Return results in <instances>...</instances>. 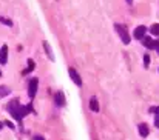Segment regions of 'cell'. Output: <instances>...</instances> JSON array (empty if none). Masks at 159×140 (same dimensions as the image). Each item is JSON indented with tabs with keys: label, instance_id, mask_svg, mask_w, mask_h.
Masks as SVG:
<instances>
[{
	"label": "cell",
	"instance_id": "cell-1",
	"mask_svg": "<svg viewBox=\"0 0 159 140\" xmlns=\"http://www.w3.org/2000/svg\"><path fill=\"white\" fill-rule=\"evenodd\" d=\"M31 109H33V105H26V106H20V103H19V100H12L9 105H8V111L11 112V116L17 120V122H20L28 112H31Z\"/></svg>",
	"mask_w": 159,
	"mask_h": 140
},
{
	"label": "cell",
	"instance_id": "cell-2",
	"mask_svg": "<svg viewBox=\"0 0 159 140\" xmlns=\"http://www.w3.org/2000/svg\"><path fill=\"white\" fill-rule=\"evenodd\" d=\"M114 28H116L117 34L120 36L122 42H124V43H130V36H128V31H127V28H125L124 25H119V23H116V25H114Z\"/></svg>",
	"mask_w": 159,
	"mask_h": 140
},
{
	"label": "cell",
	"instance_id": "cell-3",
	"mask_svg": "<svg viewBox=\"0 0 159 140\" xmlns=\"http://www.w3.org/2000/svg\"><path fill=\"white\" fill-rule=\"evenodd\" d=\"M37 86H39V80H37V79L30 80V85H28V95H30L31 98L36 97V94H37Z\"/></svg>",
	"mask_w": 159,
	"mask_h": 140
},
{
	"label": "cell",
	"instance_id": "cell-4",
	"mask_svg": "<svg viewBox=\"0 0 159 140\" xmlns=\"http://www.w3.org/2000/svg\"><path fill=\"white\" fill-rule=\"evenodd\" d=\"M68 74H70V77H71V80L77 85V86H80L82 85V79H80V76H79V72L74 69V68H70L68 69Z\"/></svg>",
	"mask_w": 159,
	"mask_h": 140
},
{
	"label": "cell",
	"instance_id": "cell-5",
	"mask_svg": "<svg viewBox=\"0 0 159 140\" xmlns=\"http://www.w3.org/2000/svg\"><path fill=\"white\" fill-rule=\"evenodd\" d=\"M6 62H8V46L3 45V46L0 48V63L5 65Z\"/></svg>",
	"mask_w": 159,
	"mask_h": 140
},
{
	"label": "cell",
	"instance_id": "cell-6",
	"mask_svg": "<svg viewBox=\"0 0 159 140\" xmlns=\"http://www.w3.org/2000/svg\"><path fill=\"white\" fill-rule=\"evenodd\" d=\"M145 33H147V28H145L144 25H141V26H138V28L134 29V37H136V39H144Z\"/></svg>",
	"mask_w": 159,
	"mask_h": 140
},
{
	"label": "cell",
	"instance_id": "cell-7",
	"mask_svg": "<svg viewBox=\"0 0 159 140\" xmlns=\"http://www.w3.org/2000/svg\"><path fill=\"white\" fill-rule=\"evenodd\" d=\"M56 103H57V106H65V95H63V93L56 94Z\"/></svg>",
	"mask_w": 159,
	"mask_h": 140
},
{
	"label": "cell",
	"instance_id": "cell-8",
	"mask_svg": "<svg viewBox=\"0 0 159 140\" xmlns=\"http://www.w3.org/2000/svg\"><path fill=\"white\" fill-rule=\"evenodd\" d=\"M90 109L94 111V112L99 111V103H98V98L96 97H91V100H90Z\"/></svg>",
	"mask_w": 159,
	"mask_h": 140
},
{
	"label": "cell",
	"instance_id": "cell-9",
	"mask_svg": "<svg viewBox=\"0 0 159 140\" xmlns=\"http://www.w3.org/2000/svg\"><path fill=\"white\" fill-rule=\"evenodd\" d=\"M139 134H141L142 137H147V136H148V126H147L145 123H141V125H139Z\"/></svg>",
	"mask_w": 159,
	"mask_h": 140
},
{
	"label": "cell",
	"instance_id": "cell-10",
	"mask_svg": "<svg viewBox=\"0 0 159 140\" xmlns=\"http://www.w3.org/2000/svg\"><path fill=\"white\" fill-rule=\"evenodd\" d=\"M144 45L148 48V49H155V45H156V42H153L152 39L145 37V39H144Z\"/></svg>",
	"mask_w": 159,
	"mask_h": 140
},
{
	"label": "cell",
	"instance_id": "cell-11",
	"mask_svg": "<svg viewBox=\"0 0 159 140\" xmlns=\"http://www.w3.org/2000/svg\"><path fill=\"white\" fill-rule=\"evenodd\" d=\"M153 111H155V125H156V128H159V106Z\"/></svg>",
	"mask_w": 159,
	"mask_h": 140
},
{
	"label": "cell",
	"instance_id": "cell-12",
	"mask_svg": "<svg viewBox=\"0 0 159 140\" xmlns=\"http://www.w3.org/2000/svg\"><path fill=\"white\" fill-rule=\"evenodd\" d=\"M150 31H152V34L153 36H159V25L156 23V25H153L152 28H150Z\"/></svg>",
	"mask_w": 159,
	"mask_h": 140
},
{
	"label": "cell",
	"instance_id": "cell-13",
	"mask_svg": "<svg viewBox=\"0 0 159 140\" xmlns=\"http://www.w3.org/2000/svg\"><path fill=\"white\" fill-rule=\"evenodd\" d=\"M33 68H34V62L33 60H28V69H25L23 74H28L30 71H33Z\"/></svg>",
	"mask_w": 159,
	"mask_h": 140
},
{
	"label": "cell",
	"instance_id": "cell-14",
	"mask_svg": "<svg viewBox=\"0 0 159 140\" xmlns=\"http://www.w3.org/2000/svg\"><path fill=\"white\" fill-rule=\"evenodd\" d=\"M6 94H9V88H6V86H0V97H5Z\"/></svg>",
	"mask_w": 159,
	"mask_h": 140
},
{
	"label": "cell",
	"instance_id": "cell-15",
	"mask_svg": "<svg viewBox=\"0 0 159 140\" xmlns=\"http://www.w3.org/2000/svg\"><path fill=\"white\" fill-rule=\"evenodd\" d=\"M0 20H2L5 25H8V26H11V25H12V23H11V20H6V19H0Z\"/></svg>",
	"mask_w": 159,
	"mask_h": 140
},
{
	"label": "cell",
	"instance_id": "cell-16",
	"mask_svg": "<svg viewBox=\"0 0 159 140\" xmlns=\"http://www.w3.org/2000/svg\"><path fill=\"white\" fill-rule=\"evenodd\" d=\"M144 62H145V65L148 66V63H150V55H144Z\"/></svg>",
	"mask_w": 159,
	"mask_h": 140
},
{
	"label": "cell",
	"instance_id": "cell-17",
	"mask_svg": "<svg viewBox=\"0 0 159 140\" xmlns=\"http://www.w3.org/2000/svg\"><path fill=\"white\" fill-rule=\"evenodd\" d=\"M34 140H45V139H43V137H40V136H36V137H34Z\"/></svg>",
	"mask_w": 159,
	"mask_h": 140
},
{
	"label": "cell",
	"instance_id": "cell-18",
	"mask_svg": "<svg viewBox=\"0 0 159 140\" xmlns=\"http://www.w3.org/2000/svg\"><path fill=\"white\" fill-rule=\"evenodd\" d=\"M155 49H158V51H159V42H156V45H155Z\"/></svg>",
	"mask_w": 159,
	"mask_h": 140
},
{
	"label": "cell",
	"instance_id": "cell-19",
	"mask_svg": "<svg viewBox=\"0 0 159 140\" xmlns=\"http://www.w3.org/2000/svg\"><path fill=\"white\" fill-rule=\"evenodd\" d=\"M0 128H2V123H0Z\"/></svg>",
	"mask_w": 159,
	"mask_h": 140
},
{
	"label": "cell",
	"instance_id": "cell-20",
	"mask_svg": "<svg viewBox=\"0 0 159 140\" xmlns=\"http://www.w3.org/2000/svg\"><path fill=\"white\" fill-rule=\"evenodd\" d=\"M127 2H131V0H127Z\"/></svg>",
	"mask_w": 159,
	"mask_h": 140
}]
</instances>
